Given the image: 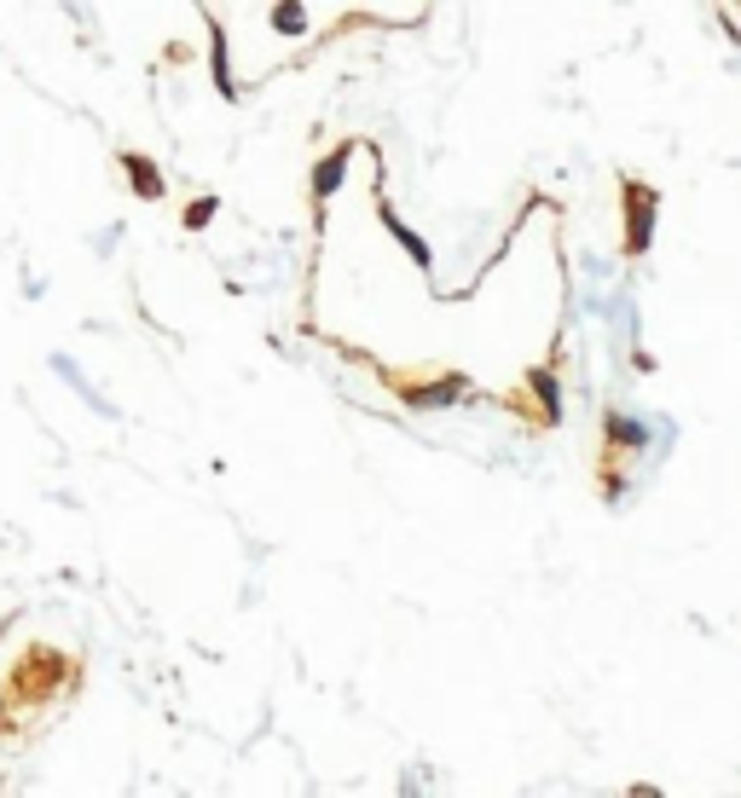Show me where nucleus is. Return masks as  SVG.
Here are the masks:
<instances>
[{
    "instance_id": "7ed1b4c3",
    "label": "nucleus",
    "mask_w": 741,
    "mask_h": 798,
    "mask_svg": "<svg viewBox=\"0 0 741 798\" xmlns=\"http://www.w3.org/2000/svg\"><path fill=\"white\" fill-rule=\"evenodd\" d=\"M127 168H134V186H145V197H157V179H151V163L127 157Z\"/></svg>"
},
{
    "instance_id": "f257e3e1",
    "label": "nucleus",
    "mask_w": 741,
    "mask_h": 798,
    "mask_svg": "<svg viewBox=\"0 0 741 798\" xmlns=\"http://www.w3.org/2000/svg\"><path fill=\"white\" fill-rule=\"evenodd\" d=\"M626 203H631V231H626V249L631 255H644L655 243V209H660V197L649 186H626Z\"/></svg>"
},
{
    "instance_id": "f03ea898",
    "label": "nucleus",
    "mask_w": 741,
    "mask_h": 798,
    "mask_svg": "<svg viewBox=\"0 0 741 798\" xmlns=\"http://www.w3.org/2000/svg\"><path fill=\"white\" fill-rule=\"evenodd\" d=\"M342 163H348V151H337V157H330V163L319 168V191H330V186L342 179Z\"/></svg>"
}]
</instances>
